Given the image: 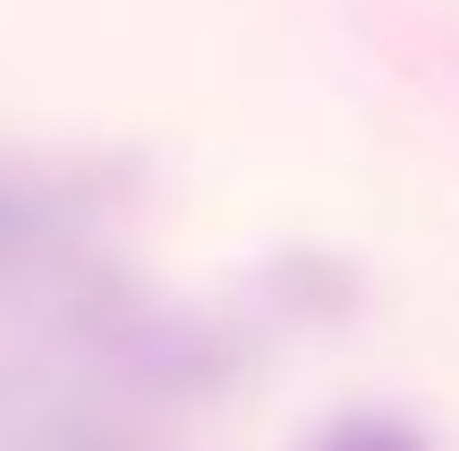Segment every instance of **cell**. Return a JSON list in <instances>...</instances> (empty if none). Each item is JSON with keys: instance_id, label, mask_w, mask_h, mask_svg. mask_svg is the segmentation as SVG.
Listing matches in <instances>:
<instances>
[{"instance_id": "1", "label": "cell", "mask_w": 459, "mask_h": 451, "mask_svg": "<svg viewBox=\"0 0 459 451\" xmlns=\"http://www.w3.org/2000/svg\"><path fill=\"white\" fill-rule=\"evenodd\" d=\"M307 451H434L409 418H383V409H358V418H332Z\"/></svg>"}]
</instances>
